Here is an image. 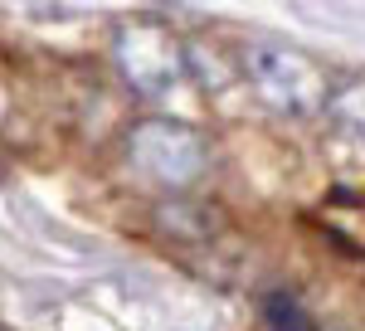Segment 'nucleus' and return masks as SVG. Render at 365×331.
Listing matches in <instances>:
<instances>
[{"label":"nucleus","mask_w":365,"mask_h":331,"mask_svg":"<svg viewBox=\"0 0 365 331\" xmlns=\"http://www.w3.org/2000/svg\"><path fill=\"white\" fill-rule=\"evenodd\" d=\"M117 68L141 93H166L180 78V44L156 20H132L117 34Z\"/></svg>","instance_id":"7ed1b4c3"},{"label":"nucleus","mask_w":365,"mask_h":331,"mask_svg":"<svg viewBox=\"0 0 365 331\" xmlns=\"http://www.w3.org/2000/svg\"><path fill=\"white\" fill-rule=\"evenodd\" d=\"M127 156L141 175H151L156 185H195L200 175L210 170V141L200 137L195 127L185 122H170V117H151L137 122L132 137H127Z\"/></svg>","instance_id":"f257e3e1"},{"label":"nucleus","mask_w":365,"mask_h":331,"mask_svg":"<svg viewBox=\"0 0 365 331\" xmlns=\"http://www.w3.org/2000/svg\"><path fill=\"white\" fill-rule=\"evenodd\" d=\"M268 322H273V331H307V307L278 292V297H268Z\"/></svg>","instance_id":"20e7f679"},{"label":"nucleus","mask_w":365,"mask_h":331,"mask_svg":"<svg viewBox=\"0 0 365 331\" xmlns=\"http://www.w3.org/2000/svg\"><path fill=\"white\" fill-rule=\"evenodd\" d=\"M249 78L263 93V103L278 108L282 117H312V112L327 103L322 68L302 49H287V44H253Z\"/></svg>","instance_id":"f03ea898"}]
</instances>
